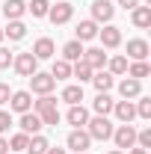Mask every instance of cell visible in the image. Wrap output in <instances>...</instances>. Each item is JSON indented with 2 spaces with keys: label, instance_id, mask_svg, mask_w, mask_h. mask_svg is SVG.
<instances>
[{
  "label": "cell",
  "instance_id": "cell-1",
  "mask_svg": "<svg viewBox=\"0 0 151 154\" xmlns=\"http://www.w3.org/2000/svg\"><path fill=\"white\" fill-rule=\"evenodd\" d=\"M113 131H116V128H113V122H110L107 116H95V119L86 122V134L92 136V139H101V142H104V139H110Z\"/></svg>",
  "mask_w": 151,
  "mask_h": 154
},
{
  "label": "cell",
  "instance_id": "cell-2",
  "mask_svg": "<svg viewBox=\"0 0 151 154\" xmlns=\"http://www.w3.org/2000/svg\"><path fill=\"white\" fill-rule=\"evenodd\" d=\"M110 139L116 142L119 151H131L133 145H136V128H133V125H119Z\"/></svg>",
  "mask_w": 151,
  "mask_h": 154
},
{
  "label": "cell",
  "instance_id": "cell-3",
  "mask_svg": "<svg viewBox=\"0 0 151 154\" xmlns=\"http://www.w3.org/2000/svg\"><path fill=\"white\" fill-rule=\"evenodd\" d=\"M65 145H68L74 154H86L89 145H92V136L86 134V128H74V131L68 134V139H65Z\"/></svg>",
  "mask_w": 151,
  "mask_h": 154
},
{
  "label": "cell",
  "instance_id": "cell-4",
  "mask_svg": "<svg viewBox=\"0 0 151 154\" xmlns=\"http://www.w3.org/2000/svg\"><path fill=\"white\" fill-rule=\"evenodd\" d=\"M12 65H15V71H18L21 77H33L39 71V59L27 51V54H18V57L12 59Z\"/></svg>",
  "mask_w": 151,
  "mask_h": 154
},
{
  "label": "cell",
  "instance_id": "cell-5",
  "mask_svg": "<svg viewBox=\"0 0 151 154\" xmlns=\"http://www.w3.org/2000/svg\"><path fill=\"white\" fill-rule=\"evenodd\" d=\"M71 15H74V6L65 3V0H62V3H51V9H48V18L54 21L57 27H59V24H68Z\"/></svg>",
  "mask_w": 151,
  "mask_h": 154
},
{
  "label": "cell",
  "instance_id": "cell-6",
  "mask_svg": "<svg viewBox=\"0 0 151 154\" xmlns=\"http://www.w3.org/2000/svg\"><path fill=\"white\" fill-rule=\"evenodd\" d=\"M113 15H116V6L110 0H95L92 3V21L95 24H110Z\"/></svg>",
  "mask_w": 151,
  "mask_h": 154
},
{
  "label": "cell",
  "instance_id": "cell-7",
  "mask_svg": "<svg viewBox=\"0 0 151 154\" xmlns=\"http://www.w3.org/2000/svg\"><path fill=\"white\" fill-rule=\"evenodd\" d=\"M54 86H57V80H54L51 74L36 71V74L30 77V89H33L36 95H51V92H54Z\"/></svg>",
  "mask_w": 151,
  "mask_h": 154
},
{
  "label": "cell",
  "instance_id": "cell-8",
  "mask_svg": "<svg viewBox=\"0 0 151 154\" xmlns=\"http://www.w3.org/2000/svg\"><path fill=\"white\" fill-rule=\"evenodd\" d=\"M18 128H21V134H27V136H36L45 125H42V119H39V113H21V122H18Z\"/></svg>",
  "mask_w": 151,
  "mask_h": 154
},
{
  "label": "cell",
  "instance_id": "cell-9",
  "mask_svg": "<svg viewBox=\"0 0 151 154\" xmlns=\"http://www.w3.org/2000/svg\"><path fill=\"white\" fill-rule=\"evenodd\" d=\"M9 110H15V113H30L33 110V92H12L9 98Z\"/></svg>",
  "mask_w": 151,
  "mask_h": 154
},
{
  "label": "cell",
  "instance_id": "cell-10",
  "mask_svg": "<svg viewBox=\"0 0 151 154\" xmlns=\"http://www.w3.org/2000/svg\"><path fill=\"white\" fill-rule=\"evenodd\" d=\"M98 36H101V45H104L107 51H113V48H119V45H122V30H119V27H113V24H107L104 30H98Z\"/></svg>",
  "mask_w": 151,
  "mask_h": 154
},
{
  "label": "cell",
  "instance_id": "cell-11",
  "mask_svg": "<svg viewBox=\"0 0 151 154\" xmlns=\"http://www.w3.org/2000/svg\"><path fill=\"white\" fill-rule=\"evenodd\" d=\"M83 62H86L92 71H101V68L107 65V54H104V48H89V51H83Z\"/></svg>",
  "mask_w": 151,
  "mask_h": 154
},
{
  "label": "cell",
  "instance_id": "cell-12",
  "mask_svg": "<svg viewBox=\"0 0 151 154\" xmlns=\"http://www.w3.org/2000/svg\"><path fill=\"white\" fill-rule=\"evenodd\" d=\"M113 113H116V119H119L122 125H131L133 119H136V107H133V101H116Z\"/></svg>",
  "mask_w": 151,
  "mask_h": 154
},
{
  "label": "cell",
  "instance_id": "cell-13",
  "mask_svg": "<svg viewBox=\"0 0 151 154\" xmlns=\"http://www.w3.org/2000/svg\"><path fill=\"white\" fill-rule=\"evenodd\" d=\"M139 92H142V80L125 77V80L119 83V95L125 98V101H131V98H139Z\"/></svg>",
  "mask_w": 151,
  "mask_h": 154
},
{
  "label": "cell",
  "instance_id": "cell-14",
  "mask_svg": "<svg viewBox=\"0 0 151 154\" xmlns=\"http://www.w3.org/2000/svg\"><path fill=\"white\" fill-rule=\"evenodd\" d=\"M54 51H57V48H54V38L42 36V38H36V45H33L30 54H33L36 59H51V57H54Z\"/></svg>",
  "mask_w": 151,
  "mask_h": 154
},
{
  "label": "cell",
  "instance_id": "cell-15",
  "mask_svg": "<svg viewBox=\"0 0 151 154\" xmlns=\"http://www.w3.org/2000/svg\"><path fill=\"white\" fill-rule=\"evenodd\" d=\"M148 42H145V38H131V42H128V57L133 59V62H139V59H145L148 57Z\"/></svg>",
  "mask_w": 151,
  "mask_h": 154
},
{
  "label": "cell",
  "instance_id": "cell-16",
  "mask_svg": "<svg viewBox=\"0 0 151 154\" xmlns=\"http://www.w3.org/2000/svg\"><path fill=\"white\" fill-rule=\"evenodd\" d=\"M68 125H74V128H86V122H89V110L83 107V104H71V110H68Z\"/></svg>",
  "mask_w": 151,
  "mask_h": 154
},
{
  "label": "cell",
  "instance_id": "cell-17",
  "mask_svg": "<svg viewBox=\"0 0 151 154\" xmlns=\"http://www.w3.org/2000/svg\"><path fill=\"white\" fill-rule=\"evenodd\" d=\"M24 12H27V3H24V0H6V3H3V15L9 21H21Z\"/></svg>",
  "mask_w": 151,
  "mask_h": 154
},
{
  "label": "cell",
  "instance_id": "cell-18",
  "mask_svg": "<svg viewBox=\"0 0 151 154\" xmlns=\"http://www.w3.org/2000/svg\"><path fill=\"white\" fill-rule=\"evenodd\" d=\"M113 104H116V101L110 98V92H98V98L92 101V110L98 116H110V113H113Z\"/></svg>",
  "mask_w": 151,
  "mask_h": 154
},
{
  "label": "cell",
  "instance_id": "cell-19",
  "mask_svg": "<svg viewBox=\"0 0 151 154\" xmlns=\"http://www.w3.org/2000/svg\"><path fill=\"white\" fill-rule=\"evenodd\" d=\"M92 83H95V89H98V92H110V89L116 86V77L110 74V71H104V68H101V71H95V74H92Z\"/></svg>",
  "mask_w": 151,
  "mask_h": 154
},
{
  "label": "cell",
  "instance_id": "cell-20",
  "mask_svg": "<svg viewBox=\"0 0 151 154\" xmlns=\"http://www.w3.org/2000/svg\"><path fill=\"white\" fill-rule=\"evenodd\" d=\"M131 21L139 30L151 27V6H136V9H131Z\"/></svg>",
  "mask_w": 151,
  "mask_h": 154
},
{
  "label": "cell",
  "instance_id": "cell-21",
  "mask_svg": "<svg viewBox=\"0 0 151 154\" xmlns=\"http://www.w3.org/2000/svg\"><path fill=\"white\" fill-rule=\"evenodd\" d=\"M74 33H77V42H89V38L98 36V24H95L92 18H89V21H80Z\"/></svg>",
  "mask_w": 151,
  "mask_h": 154
},
{
  "label": "cell",
  "instance_id": "cell-22",
  "mask_svg": "<svg viewBox=\"0 0 151 154\" xmlns=\"http://www.w3.org/2000/svg\"><path fill=\"white\" fill-rule=\"evenodd\" d=\"M83 51H86V48H83V42H68V45H65V48H62V59H65V62H77V59H83Z\"/></svg>",
  "mask_w": 151,
  "mask_h": 154
},
{
  "label": "cell",
  "instance_id": "cell-23",
  "mask_svg": "<svg viewBox=\"0 0 151 154\" xmlns=\"http://www.w3.org/2000/svg\"><path fill=\"white\" fill-rule=\"evenodd\" d=\"M59 101H65L68 107H71V104H80V101H83V86H80V83L65 86V89H62V95H59Z\"/></svg>",
  "mask_w": 151,
  "mask_h": 154
},
{
  "label": "cell",
  "instance_id": "cell-24",
  "mask_svg": "<svg viewBox=\"0 0 151 154\" xmlns=\"http://www.w3.org/2000/svg\"><path fill=\"white\" fill-rule=\"evenodd\" d=\"M151 74V65L145 62V59H139V62H128V77H133V80H142V77Z\"/></svg>",
  "mask_w": 151,
  "mask_h": 154
},
{
  "label": "cell",
  "instance_id": "cell-25",
  "mask_svg": "<svg viewBox=\"0 0 151 154\" xmlns=\"http://www.w3.org/2000/svg\"><path fill=\"white\" fill-rule=\"evenodd\" d=\"M71 74L77 77V80H80V86H83V83H89V80H92V68H89V65H86V62H83V59H77L74 65H71Z\"/></svg>",
  "mask_w": 151,
  "mask_h": 154
},
{
  "label": "cell",
  "instance_id": "cell-26",
  "mask_svg": "<svg viewBox=\"0 0 151 154\" xmlns=\"http://www.w3.org/2000/svg\"><path fill=\"white\" fill-rule=\"evenodd\" d=\"M51 148V142L45 139L42 134H36V136H30V142H27V154H45Z\"/></svg>",
  "mask_w": 151,
  "mask_h": 154
},
{
  "label": "cell",
  "instance_id": "cell-27",
  "mask_svg": "<svg viewBox=\"0 0 151 154\" xmlns=\"http://www.w3.org/2000/svg\"><path fill=\"white\" fill-rule=\"evenodd\" d=\"M3 36H9L12 42H21V38L27 36V27H24V21H9V27L3 30Z\"/></svg>",
  "mask_w": 151,
  "mask_h": 154
},
{
  "label": "cell",
  "instance_id": "cell-28",
  "mask_svg": "<svg viewBox=\"0 0 151 154\" xmlns=\"http://www.w3.org/2000/svg\"><path fill=\"white\" fill-rule=\"evenodd\" d=\"M51 77H54V80H65V77H71V62L57 59V62H54V68H51Z\"/></svg>",
  "mask_w": 151,
  "mask_h": 154
},
{
  "label": "cell",
  "instance_id": "cell-29",
  "mask_svg": "<svg viewBox=\"0 0 151 154\" xmlns=\"http://www.w3.org/2000/svg\"><path fill=\"white\" fill-rule=\"evenodd\" d=\"M33 12V18H48V9H51V0H30L27 6Z\"/></svg>",
  "mask_w": 151,
  "mask_h": 154
},
{
  "label": "cell",
  "instance_id": "cell-30",
  "mask_svg": "<svg viewBox=\"0 0 151 154\" xmlns=\"http://www.w3.org/2000/svg\"><path fill=\"white\" fill-rule=\"evenodd\" d=\"M39 119H42V125H45V128H57L62 116H59V110H57V107H51V110H45V113H39Z\"/></svg>",
  "mask_w": 151,
  "mask_h": 154
},
{
  "label": "cell",
  "instance_id": "cell-31",
  "mask_svg": "<svg viewBox=\"0 0 151 154\" xmlns=\"http://www.w3.org/2000/svg\"><path fill=\"white\" fill-rule=\"evenodd\" d=\"M51 107H57V98L54 95H42L39 101H33V113H45V110H51Z\"/></svg>",
  "mask_w": 151,
  "mask_h": 154
},
{
  "label": "cell",
  "instance_id": "cell-32",
  "mask_svg": "<svg viewBox=\"0 0 151 154\" xmlns=\"http://www.w3.org/2000/svg\"><path fill=\"white\" fill-rule=\"evenodd\" d=\"M6 142H9V151H27L30 136H27V134H15L12 139H6Z\"/></svg>",
  "mask_w": 151,
  "mask_h": 154
},
{
  "label": "cell",
  "instance_id": "cell-33",
  "mask_svg": "<svg viewBox=\"0 0 151 154\" xmlns=\"http://www.w3.org/2000/svg\"><path fill=\"white\" fill-rule=\"evenodd\" d=\"M128 71V57H113L110 59V74H125Z\"/></svg>",
  "mask_w": 151,
  "mask_h": 154
},
{
  "label": "cell",
  "instance_id": "cell-34",
  "mask_svg": "<svg viewBox=\"0 0 151 154\" xmlns=\"http://www.w3.org/2000/svg\"><path fill=\"white\" fill-rule=\"evenodd\" d=\"M133 107H136L139 119H151V98H139V104H133Z\"/></svg>",
  "mask_w": 151,
  "mask_h": 154
},
{
  "label": "cell",
  "instance_id": "cell-35",
  "mask_svg": "<svg viewBox=\"0 0 151 154\" xmlns=\"http://www.w3.org/2000/svg\"><path fill=\"white\" fill-rule=\"evenodd\" d=\"M136 145H139V148H145V151L151 148V128H142V131L136 134Z\"/></svg>",
  "mask_w": 151,
  "mask_h": 154
},
{
  "label": "cell",
  "instance_id": "cell-36",
  "mask_svg": "<svg viewBox=\"0 0 151 154\" xmlns=\"http://www.w3.org/2000/svg\"><path fill=\"white\" fill-rule=\"evenodd\" d=\"M12 128V116H9V110H0V136L6 134Z\"/></svg>",
  "mask_w": 151,
  "mask_h": 154
},
{
  "label": "cell",
  "instance_id": "cell-37",
  "mask_svg": "<svg viewBox=\"0 0 151 154\" xmlns=\"http://www.w3.org/2000/svg\"><path fill=\"white\" fill-rule=\"evenodd\" d=\"M12 59H15V54H12L9 48H0V68H9Z\"/></svg>",
  "mask_w": 151,
  "mask_h": 154
},
{
  "label": "cell",
  "instance_id": "cell-38",
  "mask_svg": "<svg viewBox=\"0 0 151 154\" xmlns=\"http://www.w3.org/2000/svg\"><path fill=\"white\" fill-rule=\"evenodd\" d=\"M9 98H12V89L6 83H0V104H9Z\"/></svg>",
  "mask_w": 151,
  "mask_h": 154
},
{
  "label": "cell",
  "instance_id": "cell-39",
  "mask_svg": "<svg viewBox=\"0 0 151 154\" xmlns=\"http://www.w3.org/2000/svg\"><path fill=\"white\" fill-rule=\"evenodd\" d=\"M119 6L131 12V9H136V6H139V0H119Z\"/></svg>",
  "mask_w": 151,
  "mask_h": 154
},
{
  "label": "cell",
  "instance_id": "cell-40",
  "mask_svg": "<svg viewBox=\"0 0 151 154\" xmlns=\"http://www.w3.org/2000/svg\"><path fill=\"white\" fill-rule=\"evenodd\" d=\"M6 151H9V142H6V139L0 136V154H6Z\"/></svg>",
  "mask_w": 151,
  "mask_h": 154
},
{
  "label": "cell",
  "instance_id": "cell-41",
  "mask_svg": "<svg viewBox=\"0 0 151 154\" xmlns=\"http://www.w3.org/2000/svg\"><path fill=\"white\" fill-rule=\"evenodd\" d=\"M128 154H148V151H145V148H139V145H133V148H131Z\"/></svg>",
  "mask_w": 151,
  "mask_h": 154
},
{
  "label": "cell",
  "instance_id": "cell-42",
  "mask_svg": "<svg viewBox=\"0 0 151 154\" xmlns=\"http://www.w3.org/2000/svg\"><path fill=\"white\" fill-rule=\"evenodd\" d=\"M45 154H68V151H65V148H48Z\"/></svg>",
  "mask_w": 151,
  "mask_h": 154
},
{
  "label": "cell",
  "instance_id": "cell-43",
  "mask_svg": "<svg viewBox=\"0 0 151 154\" xmlns=\"http://www.w3.org/2000/svg\"><path fill=\"white\" fill-rule=\"evenodd\" d=\"M110 154H125V151H119V148H113V151H110Z\"/></svg>",
  "mask_w": 151,
  "mask_h": 154
},
{
  "label": "cell",
  "instance_id": "cell-44",
  "mask_svg": "<svg viewBox=\"0 0 151 154\" xmlns=\"http://www.w3.org/2000/svg\"><path fill=\"white\" fill-rule=\"evenodd\" d=\"M0 42H3V27H0Z\"/></svg>",
  "mask_w": 151,
  "mask_h": 154
}]
</instances>
